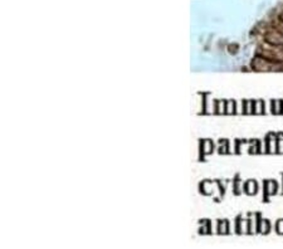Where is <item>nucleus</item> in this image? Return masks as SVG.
Wrapping results in <instances>:
<instances>
[{
    "label": "nucleus",
    "mask_w": 283,
    "mask_h": 249,
    "mask_svg": "<svg viewBox=\"0 0 283 249\" xmlns=\"http://www.w3.org/2000/svg\"><path fill=\"white\" fill-rule=\"evenodd\" d=\"M276 230H277V232H278L279 234H283V219H281V220L277 221Z\"/></svg>",
    "instance_id": "1"
},
{
    "label": "nucleus",
    "mask_w": 283,
    "mask_h": 249,
    "mask_svg": "<svg viewBox=\"0 0 283 249\" xmlns=\"http://www.w3.org/2000/svg\"><path fill=\"white\" fill-rule=\"evenodd\" d=\"M279 20H281V23L283 24V13H282V14L279 15Z\"/></svg>",
    "instance_id": "2"
},
{
    "label": "nucleus",
    "mask_w": 283,
    "mask_h": 249,
    "mask_svg": "<svg viewBox=\"0 0 283 249\" xmlns=\"http://www.w3.org/2000/svg\"><path fill=\"white\" fill-rule=\"evenodd\" d=\"M281 32H282V33H283V30H281Z\"/></svg>",
    "instance_id": "3"
}]
</instances>
